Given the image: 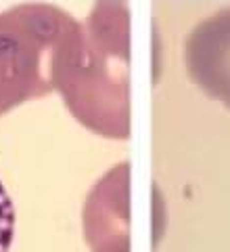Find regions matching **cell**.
<instances>
[{
  "label": "cell",
  "mask_w": 230,
  "mask_h": 252,
  "mask_svg": "<svg viewBox=\"0 0 230 252\" xmlns=\"http://www.w3.org/2000/svg\"><path fill=\"white\" fill-rule=\"evenodd\" d=\"M193 72L201 86L230 107V9L213 15L197 30Z\"/></svg>",
  "instance_id": "1"
},
{
  "label": "cell",
  "mask_w": 230,
  "mask_h": 252,
  "mask_svg": "<svg viewBox=\"0 0 230 252\" xmlns=\"http://www.w3.org/2000/svg\"><path fill=\"white\" fill-rule=\"evenodd\" d=\"M15 231V210L6 189L0 181V252H9Z\"/></svg>",
  "instance_id": "2"
}]
</instances>
